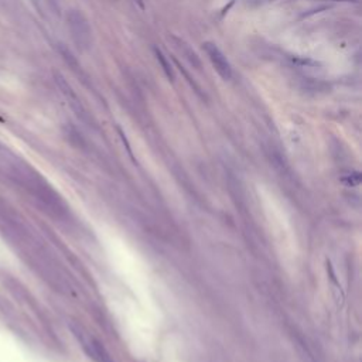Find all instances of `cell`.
Returning a JSON list of instances; mask_svg holds the SVG:
<instances>
[{
  "instance_id": "obj_1",
  "label": "cell",
  "mask_w": 362,
  "mask_h": 362,
  "mask_svg": "<svg viewBox=\"0 0 362 362\" xmlns=\"http://www.w3.org/2000/svg\"><path fill=\"white\" fill-rule=\"evenodd\" d=\"M67 23L75 46L81 51H86L92 46V30L85 14L81 10H70L67 14Z\"/></svg>"
},
{
  "instance_id": "obj_2",
  "label": "cell",
  "mask_w": 362,
  "mask_h": 362,
  "mask_svg": "<svg viewBox=\"0 0 362 362\" xmlns=\"http://www.w3.org/2000/svg\"><path fill=\"white\" fill-rule=\"evenodd\" d=\"M203 50L207 54V57L210 58L211 64L215 68L218 75L225 81H229L232 78V67H231L228 58L225 57V54L221 51V48L211 41H205L203 43Z\"/></svg>"
},
{
  "instance_id": "obj_3",
  "label": "cell",
  "mask_w": 362,
  "mask_h": 362,
  "mask_svg": "<svg viewBox=\"0 0 362 362\" xmlns=\"http://www.w3.org/2000/svg\"><path fill=\"white\" fill-rule=\"evenodd\" d=\"M54 78H55V84H57V86L59 88L61 93H62L64 98L67 99L68 105L71 106V109L77 113V116H78L79 119L88 122V120H89V115L86 112L85 106L82 105V102H81V99H79V96L77 95V92L73 89V86L68 84V81L59 73H54Z\"/></svg>"
},
{
  "instance_id": "obj_4",
  "label": "cell",
  "mask_w": 362,
  "mask_h": 362,
  "mask_svg": "<svg viewBox=\"0 0 362 362\" xmlns=\"http://www.w3.org/2000/svg\"><path fill=\"white\" fill-rule=\"evenodd\" d=\"M77 337L81 340V344H82V348L85 349V352L89 355V358H92L95 362H113L111 355L106 352V349L101 345L99 341H96L95 338L89 336H85V334H81L79 336L77 333Z\"/></svg>"
},
{
  "instance_id": "obj_5",
  "label": "cell",
  "mask_w": 362,
  "mask_h": 362,
  "mask_svg": "<svg viewBox=\"0 0 362 362\" xmlns=\"http://www.w3.org/2000/svg\"><path fill=\"white\" fill-rule=\"evenodd\" d=\"M169 40H172L174 48L177 50L178 53L181 54V57H183L192 68H195V70H200V68H201V65H203V64H201V59H200V57L197 55V53L185 43L184 40L178 39L176 36H170Z\"/></svg>"
},
{
  "instance_id": "obj_6",
  "label": "cell",
  "mask_w": 362,
  "mask_h": 362,
  "mask_svg": "<svg viewBox=\"0 0 362 362\" xmlns=\"http://www.w3.org/2000/svg\"><path fill=\"white\" fill-rule=\"evenodd\" d=\"M153 53H154V55H156V59L158 61L160 67L163 68V73L166 74V77L173 82V81H174V71H173L172 65H170V62H169V59L166 58L164 54L161 53V50H158L157 47H153Z\"/></svg>"
},
{
  "instance_id": "obj_7",
  "label": "cell",
  "mask_w": 362,
  "mask_h": 362,
  "mask_svg": "<svg viewBox=\"0 0 362 362\" xmlns=\"http://www.w3.org/2000/svg\"><path fill=\"white\" fill-rule=\"evenodd\" d=\"M133 2H135V3H136V5L140 7V9H145V3H143V0H133Z\"/></svg>"
}]
</instances>
